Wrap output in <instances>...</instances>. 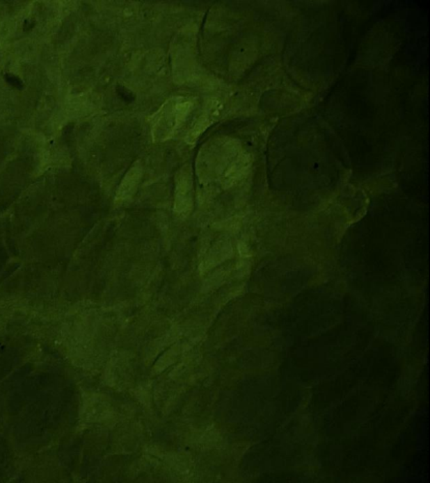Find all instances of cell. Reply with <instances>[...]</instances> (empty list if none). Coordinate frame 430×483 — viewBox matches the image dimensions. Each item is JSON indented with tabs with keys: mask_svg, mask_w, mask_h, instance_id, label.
Returning a JSON list of instances; mask_svg holds the SVG:
<instances>
[{
	"mask_svg": "<svg viewBox=\"0 0 430 483\" xmlns=\"http://www.w3.org/2000/svg\"><path fill=\"white\" fill-rule=\"evenodd\" d=\"M239 144L236 140L218 139L209 142L198 156V172L207 181L223 175L228 165L239 154Z\"/></svg>",
	"mask_w": 430,
	"mask_h": 483,
	"instance_id": "obj_1",
	"label": "cell"
},
{
	"mask_svg": "<svg viewBox=\"0 0 430 483\" xmlns=\"http://www.w3.org/2000/svg\"><path fill=\"white\" fill-rule=\"evenodd\" d=\"M177 103V101L175 99H169L154 114L152 130L154 141H164L177 130V120H175Z\"/></svg>",
	"mask_w": 430,
	"mask_h": 483,
	"instance_id": "obj_2",
	"label": "cell"
},
{
	"mask_svg": "<svg viewBox=\"0 0 430 483\" xmlns=\"http://www.w3.org/2000/svg\"><path fill=\"white\" fill-rule=\"evenodd\" d=\"M193 205V179L189 166L183 167L175 176V209L177 213H186Z\"/></svg>",
	"mask_w": 430,
	"mask_h": 483,
	"instance_id": "obj_3",
	"label": "cell"
},
{
	"mask_svg": "<svg viewBox=\"0 0 430 483\" xmlns=\"http://www.w3.org/2000/svg\"><path fill=\"white\" fill-rule=\"evenodd\" d=\"M252 165V156L248 154H239L228 165L225 172L223 173L222 183L225 188H232L239 182L241 178L247 174Z\"/></svg>",
	"mask_w": 430,
	"mask_h": 483,
	"instance_id": "obj_4",
	"label": "cell"
},
{
	"mask_svg": "<svg viewBox=\"0 0 430 483\" xmlns=\"http://www.w3.org/2000/svg\"><path fill=\"white\" fill-rule=\"evenodd\" d=\"M143 166H141V162L137 161L120 182V188L118 190V199L124 201L131 198L134 195L141 177H143Z\"/></svg>",
	"mask_w": 430,
	"mask_h": 483,
	"instance_id": "obj_5",
	"label": "cell"
},
{
	"mask_svg": "<svg viewBox=\"0 0 430 483\" xmlns=\"http://www.w3.org/2000/svg\"><path fill=\"white\" fill-rule=\"evenodd\" d=\"M232 254H234V251H232V247L230 241H219L209 251V257L205 260L207 268H212L215 265L222 263V262L228 260V258L232 257Z\"/></svg>",
	"mask_w": 430,
	"mask_h": 483,
	"instance_id": "obj_6",
	"label": "cell"
},
{
	"mask_svg": "<svg viewBox=\"0 0 430 483\" xmlns=\"http://www.w3.org/2000/svg\"><path fill=\"white\" fill-rule=\"evenodd\" d=\"M192 103L190 101H177L175 106V120H177V130L184 124L186 118L189 115L192 110Z\"/></svg>",
	"mask_w": 430,
	"mask_h": 483,
	"instance_id": "obj_7",
	"label": "cell"
},
{
	"mask_svg": "<svg viewBox=\"0 0 430 483\" xmlns=\"http://www.w3.org/2000/svg\"><path fill=\"white\" fill-rule=\"evenodd\" d=\"M209 126V116H202V117L199 118L198 122L194 124L192 130L190 131L189 135H188V142H189V143H193V142L196 141L197 138L205 132V129Z\"/></svg>",
	"mask_w": 430,
	"mask_h": 483,
	"instance_id": "obj_8",
	"label": "cell"
}]
</instances>
